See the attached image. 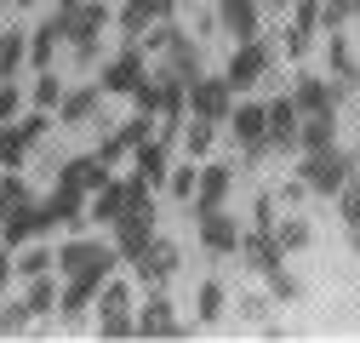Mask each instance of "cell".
Instances as JSON below:
<instances>
[{
    "mask_svg": "<svg viewBox=\"0 0 360 343\" xmlns=\"http://www.w3.org/2000/svg\"><path fill=\"white\" fill-rule=\"evenodd\" d=\"M58 252V280H109L115 269H120V252H115V240H98V235H63V246H52Z\"/></svg>",
    "mask_w": 360,
    "mask_h": 343,
    "instance_id": "cell-1",
    "label": "cell"
},
{
    "mask_svg": "<svg viewBox=\"0 0 360 343\" xmlns=\"http://www.w3.org/2000/svg\"><path fill=\"white\" fill-rule=\"evenodd\" d=\"M349 172H360L354 149L326 143V149H303V160H297V183H303L309 195H326V200H332V195L349 183Z\"/></svg>",
    "mask_w": 360,
    "mask_h": 343,
    "instance_id": "cell-2",
    "label": "cell"
},
{
    "mask_svg": "<svg viewBox=\"0 0 360 343\" xmlns=\"http://www.w3.org/2000/svg\"><path fill=\"white\" fill-rule=\"evenodd\" d=\"M103 29H109V0H80L75 18H69V40H63L80 69L98 63V52H103Z\"/></svg>",
    "mask_w": 360,
    "mask_h": 343,
    "instance_id": "cell-3",
    "label": "cell"
},
{
    "mask_svg": "<svg viewBox=\"0 0 360 343\" xmlns=\"http://www.w3.org/2000/svg\"><path fill=\"white\" fill-rule=\"evenodd\" d=\"M269 75H275V46H269L263 34H252V40H235L229 69H223V80L235 86V98H240V92H252V86H263Z\"/></svg>",
    "mask_w": 360,
    "mask_h": 343,
    "instance_id": "cell-4",
    "label": "cell"
},
{
    "mask_svg": "<svg viewBox=\"0 0 360 343\" xmlns=\"http://www.w3.org/2000/svg\"><path fill=\"white\" fill-rule=\"evenodd\" d=\"M98 337H138V297L115 275L98 286Z\"/></svg>",
    "mask_w": 360,
    "mask_h": 343,
    "instance_id": "cell-5",
    "label": "cell"
},
{
    "mask_svg": "<svg viewBox=\"0 0 360 343\" xmlns=\"http://www.w3.org/2000/svg\"><path fill=\"white\" fill-rule=\"evenodd\" d=\"M223 126H229V138H235V149H240L246 166H263L269 155H275V149H269V126H263V103H240L235 98V109H229Z\"/></svg>",
    "mask_w": 360,
    "mask_h": 343,
    "instance_id": "cell-6",
    "label": "cell"
},
{
    "mask_svg": "<svg viewBox=\"0 0 360 343\" xmlns=\"http://www.w3.org/2000/svg\"><path fill=\"white\" fill-rule=\"evenodd\" d=\"M184 103H189V115L195 120H212V126H223L229 120V109H235V86L223 80V75H195L189 80V92H184Z\"/></svg>",
    "mask_w": 360,
    "mask_h": 343,
    "instance_id": "cell-7",
    "label": "cell"
},
{
    "mask_svg": "<svg viewBox=\"0 0 360 343\" xmlns=\"http://www.w3.org/2000/svg\"><path fill=\"white\" fill-rule=\"evenodd\" d=\"M149 75V52L138 46V40H126V46L103 63V75H98V86H103V98H131L138 92V80Z\"/></svg>",
    "mask_w": 360,
    "mask_h": 343,
    "instance_id": "cell-8",
    "label": "cell"
},
{
    "mask_svg": "<svg viewBox=\"0 0 360 343\" xmlns=\"http://www.w3.org/2000/svg\"><path fill=\"white\" fill-rule=\"evenodd\" d=\"M143 138H155V120H149V115H131V120H120V126H109V132L98 138V149H92V155H98L103 166H126V155L138 149Z\"/></svg>",
    "mask_w": 360,
    "mask_h": 343,
    "instance_id": "cell-9",
    "label": "cell"
},
{
    "mask_svg": "<svg viewBox=\"0 0 360 343\" xmlns=\"http://www.w3.org/2000/svg\"><path fill=\"white\" fill-rule=\"evenodd\" d=\"M40 212H46V224L58 235H80V229H92V218H86V195L69 189V183H52V195L40 200Z\"/></svg>",
    "mask_w": 360,
    "mask_h": 343,
    "instance_id": "cell-10",
    "label": "cell"
},
{
    "mask_svg": "<svg viewBox=\"0 0 360 343\" xmlns=\"http://www.w3.org/2000/svg\"><path fill=\"white\" fill-rule=\"evenodd\" d=\"M138 337H189V321L177 315V304L160 286L143 297V309H138Z\"/></svg>",
    "mask_w": 360,
    "mask_h": 343,
    "instance_id": "cell-11",
    "label": "cell"
},
{
    "mask_svg": "<svg viewBox=\"0 0 360 343\" xmlns=\"http://www.w3.org/2000/svg\"><path fill=\"white\" fill-rule=\"evenodd\" d=\"M195 229H200V246L212 257H235L240 252V224L229 206H212V212H195Z\"/></svg>",
    "mask_w": 360,
    "mask_h": 343,
    "instance_id": "cell-12",
    "label": "cell"
},
{
    "mask_svg": "<svg viewBox=\"0 0 360 343\" xmlns=\"http://www.w3.org/2000/svg\"><path fill=\"white\" fill-rule=\"evenodd\" d=\"M40 235H52V224H46V212H40L34 195L6 206V218H0V246H23V240H40Z\"/></svg>",
    "mask_w": 360,
    "mask_h": 343,
    "instance_id": "cell-13",
    "label": "cell"
},
{
    "mask_svg": "<svg viewBox=\"0 0 360 343\" xmlns=\"http://www.w3.org/2000/svg\"><path fill=\"white\" fill-rule=\"evenodd\" d=\"M229 195H235V166L229 160H206V166H195V212H212V206H229Z\"/></svg>",
    "mask_w": 360,
    "mask_h": 343,
    "instance_id": "cell-14",
    "label": "cell"
},
{
    "mask_svg": "<svg viewBox=\"0 0 360 343\" xmlns=\"http://www.w3.org/2000/svg\"><path fill=\"white\" fill-rule=\"evenodd\" d=\"M126 269H131V275H138V286H149V292H155V286H166V280L177 275V246L155 235V240H149V246H143L138 257H131V264H126Z\"/></svg>",
    "mask_w": 360,
    "mask_h": 343,
    "instance_id": "cell-15",
    "label": "cell"
},
{
    "mask_svg": "<svg viewBox=\"0 0 360 343\" xmlns=\"http://www.w3.org/2000/svg\"><path fill=\"white\" fill-rule=\"evenodd\" d=\"M235 257H240V264H246L252 275H275V269L286 264V252H281L275 229H252V224L240 229V252H235Z\"/></svg>",
    "mask_w": 360,
    "mask_h": 343,
    "instance_id": "cell-16",
    "label": "cell"
},
{
    "mask_svg": "<svg viewBox=\"0 0 360 343\" xmlns=\"http://www.w3.org/2000/svg\"><path fill=\"white\" fill-rule=\"evenodd\" d=\"M98 115H103V86H98V80L63 86V98H58V126H92Z\"/></svg>",
    "mask_w": 360,
    "mask_h": 343,
    "instance_id": "cell-17",
    "label": "cell"
},
{
    "mask_svg": "<svg viewBox=\"0 0 360 343\" xmlns=\"http://www.w3.org/2000/svg\"><path fill=\"white\" fill-rule=\"evenodd\" d=\"M263 126H269V149L275 155H297V103H292V92L263 103Z\"/></svg>",
    "mask_w": 360,
    "mask_h": 343,
    "instance_id": "cell-18",
    "label": "cell"
},
{
    "mask_svg": "<svg viewBox=\"0 0 360 343\" xmlns=\"http://www.w3.org/2000/svg\"><path fill=\"white\" fill-rule=\"evenodd\" d=\"M212 18L229 40H252V34H263V0H217Z\"/></svg>",
    "mask_w": 360,
    "mask_h": 343,
    "instance_id": "cell-19",
    "label": "cell"
},
{
    "mask_svg": "<svg viewBox=\"0 0 360 343\" xmlns=\"http://www.w3.org/2000/svg\"><path fill=\"white\" fill-rule=\"evenodd\" d=\"M160 18H177V0H120V12H115V23H120L126 40H138V34L155 29Z\"/></svg>",
    "mask_w": 360,
    "mask_h": 343,
    "instance_id": "cell-20",
    "label": "cell"
},
{
    "mask_svg": "<svg viewBox=\"0 0 360 343\" xmlns=\"http://www.w3.org/2000/svg\"><path fill=\"white\" fill-rule=\"evenodd\" d=\"M92 304H98V280H58V309H52V315H58L69 332H80Z\"/></svg>",
    "mask_w": 360,
    "mask_h": 343,
    "instance_id": "cell-21",
    "label": "cell"
},
{
    "mask_svg": "<svg viewBox=\"0 0 360 343\" xmlns=\"http://www.w3.org/2000/svg\"><path fill=\"white\" fill-rule=\"evenodd\" d=\"M292 29H286V58H309L314 34H321V0H292Z\"/></svg>",
    "mask_w": 360,
    "mask_h": 343,
    "instance_id": "cell-22",
    "label": "cell"
},
{
    "mask_svg": "<svg viewBox=\"0 0 360 343\" xmlns=\"http://www.w3.org/2000/svg\"><path fill=\"white\" fill-rule=\"evenodd\" d=\"M126 166H131V178H143L149 189H160V183H166V166H172V143H160V138H143L138 149L126 155Z\"/></svg>",
    "mask_w": 360,
    "mask_h": 343,
    "instance_id": "cell-23",
    "label": "cell"
},
{
    "mask_svg": "<svg viewBox=\"0 0 360 343\" xmlns=\"http://www.w3.org/2000/svg\"><path fill=\"white\" fill-rule=\"evenodd\" d=\"M109 172H115V166H103L98 155H69V160H58V178H52V183H69V189H80V195H92Z\"/></svg>",
    "mask_w": 360,
    "mask_h": 343,
    "instance_id": "cell-24",
    "label": "cell"
},
{
    "mask_svg": "<svg viewBox=\"0 0 360 343\" xmlns=\"http://www.w3.org/2000/svg\"><path fill=\"white\" fill-rule=\"evenodd\" d=\"M120 206H126V178H115V172H109V178H103L92 195H86V218L109 229V224L120 218Z\"/></svg>",
    "mask_w": 360,
    "mask_h": 343,
    "instance_id": "cell-25",
    "label": "cell"
},
{
    "mask_svg": "<svg viewBox=\"0 0 360 343\" xmlns=\"http://www.w3.org/2000/svg\"><path fill=\"white\" fill-rule=\"evenodd\" d=\"M292 103H297V115L338 109V103H332V80H326V75H314V69H303V75L292 80Z\"/></svg>",
    "mask_w": 360,
    "mask_h": 343,
    "instance_id": "cell-26",
    "label": "cell"
},
{
    "mask_svg": "<svg viewBox=\"0 0 360 343\" xmlns=\"http://www.w3.org/2000/svg\"><path fill=\"white\" fill-rule=\"evenodd\" d=\"M46 269H58V252L46 246V235H40V240H23V246H12V280L46 275Z\"/></svg>",
    "mask_w": 360,
    "mask_h": 343,
    "instance_id": "cell-27",
    "label": "cell"
},
{
    "mask_svg": "<svg viewBox=\"0 0 360 343\" xmlns=\"http://www.w3.org/2000/svg\"><path fill=\"white\" fill-rule=\"evenodd\" d=\"M160 58H166V63H160V69H172V75H177V80H195V75H200V69H206V63H200V46H195V40H189V34H184V29H177V34H172V40H166V46H160Z\"/></svg>",
    "mask_w": 360,
    "mask_h": 343,
    "instance_id": "cell-28",
    "label": "cell"
},
{
    "mask_svg": "<svg viewBox=\"0 0 360 343\" xmlns=\"http://www.w3.org/2000/svg\"><path fill=\"white\" fill-rule=\"evenodd\" d=\"M23 309L34 315V326H40V321H52V309H58V269L23 280Z\"/></svg>",
    "mask_w": 360,
    "mask_h": 343,
    "instance_id": "cell-29",
    "label": "cell"
},
{
    "mask_svg": "<svg viewBox=\"0 0 360 343\" xmlns=\"http://www.w3.org/2000/svg\"><path fill=\"white\" fill-rule=\"evenodd\" d=\"M23 69H29V29L0 23V75H6V80H18Z\"/></svg>",
    "mask_w": 360,
    "mask_h": 343,
    "instance_id": "cell-30",
    "label": "cell"
},
{
    "mask_svg": "<svg viewBox=\"0 0 360 343\" xmlns=\"http://www.w3.org/2000/svg\"><path fill=\"white\" fill-rule=\"evenodd\" d=\"M326 143H338V109L297 115V155H303V149H326Z\"/></svg>",
    "mask_w": 360,
    "mask_h": 343,
    "instance_id": "cell-31",
    "label": "cell"
},
{
    "mask_svg": "<svg viewBox=\"0 0 360 343\" xmlns=\"http://www.w3.org/2000/svg\"><path fill=\"white\" fill-rule=\"evenodd\" d=\"M223 315H229V286H223V280H200V292H195V326H223Z\"/></svg>",
    "mask_w": 360,
    "mask_h": 343,
    "instance_id": "cell-32",
    "label": "cell"
},
{
    "mask_svg": "<svg viewBox=\"0 0 360 343\" xmlns=\"http://www.w3.org/2000/svg\"><path fill=\"white\" fill-rule=\"evenodd\" d=\"M275 240H281L286 257H292V252H309V246H314V224L297 218V212H286V218H275Z\"/></svg>",
    "mask_w": 360,
    "mask_h": 343,
    "instance_id": "cell-33",
    "label": "cell"
},
{
    "mask_svg": "<svg viewBox=\"0 0 360 343\" xmlns=\"http://www.w3.org/2000/svg\"><path fill=\"white\" fill-rule=\"evenodd\" d=\"M34 332V315L23 309V297H0V337H23Z\"/></svg>",
    "mask_w": 360,
    "mask_h": 343,
    "instance_id": "cell-34",
    "label": "cell"
},
{
    "mask_svg": "<svg viewBox=\"0 0 360 343\" xmlns=\"http://www.w3.org/2000/svg\"><path fill=\"white\" fill-rule=\"evenodd\" d=\"M58 98H63V80H58L52 69H34V86H29V103L52 115V109H58Z\"/></svg>",
    "mask_w": 360,
    "mask_h": 343,
    "instance_id": "cell-35",
    "label": "cell"
},
{
    "mask_svg": "<svg viewBox=\"0 0 360 343\" xmlns=\"http://www.w3.org/2000/svg\"><path fill=\"white\" fill-rule=\"evenodd\" d=\"M18 166H29V143L18 138V126L6 120V126H0V172H18Z\"/></svg>",
    "mask_w": 360,
    "mask_h": 343,
    "instance_id": "cell-36",
    "label": "cell"
},
{
    "mask_svg": "<svg viewBox=\"0 0 360 343\" xmlns=\"http://www.w3.org/2000/svg\"><path fill=\"white\" fill-rule=\"evenodd\" d=\"M263 280H269V292H275V304H297V297H303V280H297L286 264H281L275 275H263Z\"/></svg>",
    "mask_w": 360,
    "mask_h": 343,
    "instance_id": "cell-37",
    "label": "cell"
},
{
    "mask_svg": "<svg viewBox=\"0 0 360 343\" xmlns=\"http://www.w3.org/2000/svg\"><path fill=\"white\" fill-rule=\"evenodd\" d=\"M184 143H189V160H200V155L217 143V126H212V120H189V126H184Z\"/></svg>",
    "mask_w": 360,
    "mask_h": 343,
    "instance_id": "cell-38",
    "label": "cell"
},
{
    "mask_svg": "<svg viewBox=\"0 0 360 343\" xmlns=\"http://www.w3.org/2000/svg\"><path fill=\"white\" fill-rule=\"evenodd\" d=\"M354 18V0H321V29H349Z\"/></svg>",
    "mask_w": 360,
    "mask_h": 343,
    "instance_id": "cell-39",
    "label": "cell"
},
{
    "mask_svg": "<svg viewBox=\"0 0 360 343\" xmlns=\"http://www.w3.org/2000/svg\"><path fill=\"white\" fill-rule=\"evenodd\" d=\"M166 189H172L177 200H189V195H195V160H184V166H166Z\"/></svg>",
    "mask_w": 360,
    "mask_h": 343,
    "instance_id": "cell-40",
    "label": "cell"
},
{
    "mask_svg": "<svg viewBox=\"0 0 360 343\" xmlns=\"http://www.w3.org/2000/svg\"><path fill=\"white\" fill-rule=\"evenodd\" d=\"M23 115V92H18V80H0V126L18 120Z\"/></svg>",
    "mask_w": 360,
    "mask_h": 343,
    "instance_id": "cell-41",
    "label": "cell"
},
{
    "mask_svg": "<svg viewBox=\"0 0 360 343\" xmlns=\"http://www.w3.org/2000/svg\"><path fill=\"white\" fill-rule=\"evenodd\" d=\"M252 229H275V189H263L252 206Z\"/></svg>",
    "mask_w": 360,
    "mask_h": 343,
    "instance_id": "cell-42",
    "label": "cell"
},
{
    "mask_svg": "<svg viewBox=\"0 0 360 343\" xmlns=\"http://www.w3.org/2000/svg\"><path fill=\"white\" fill-rule=\"evenodd\" d=\"M269 309H275L269 297H240V321H252V326H263V321H269Z\"/></svg>",
    "mask_w": 360,
    "mask_h": 343,
    "instance_id": "cell-43",
    "label": "cell"
},
{
    "mask_svg": "<svg viewBox=\"0 0 360 343\" xmlns=\"http://www.w3.org/2000/svg\"><path fill=\"white\" fill-rule=\"evenodd\" d=\"M6 286H12V246H0V297H6Z\"/></svg>",
    "mask_w": 360,
    "mask_h": 343,
    "instance_id": "cell-44",
    "label": "cell"
},
{
    "mask_svg": "<svg viewBox=\"0 0 360 343\" xmlns=\"http://www.w3.org/2000/svg\"><path fill=\"white\" fill-rule=\"evenodd\" d=\"M354 160H360V120H354Z\"/></svg>",
    "mask_w": 360,
    "mask_h": 343,
    "instance_id": "cell-45",
    "label": "cell"
},
{
    "mask_svg": "<svg viewBox=\"0 0 360 343\" xmlns=\"http://www.w3.org/2000/svg\"><path fill=\"white\" fill-rule=\"evenodd\" d=\"M269 6H275V12H286V6H292V0H269Z\"/></svg>",
    "mask_w": 360,
    "mask_h": 343,
    "instance_id": "cell-46",
    "label": "cell"
},
{
    "mask_svg": "<svg viewBox=\"0 0 360 343\" xmlns=\"http://www.w3.org/2000/svg\"><path fill=\"white\" fill-rule=\"evenodd\" d=\"M0 218H6V200H0Z\"/></svg>",
    "mask_w": 360,
    "mask_h": 343,
    "instance_id": "cell-47",
    "label": "cell"
}]
</instances>
